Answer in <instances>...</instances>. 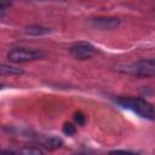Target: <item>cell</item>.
<instances>
[{"label":"cell","mask_w":155,"mask_h":155,"mask_svg":"<svg viewBox=\"0 0 155 155\" xmlns=\"http://www.w3.org/2000/svg\"><path fill=\"white\" fill-rule=\"evenodd\" d=\"M117 103L126 108L130 109L131 111L136 113L140 117L154 120L155 119V108L153 104L147 102L143 98H137V97H121L117 99Z\"/></svg>","instance_id":"cell-1"},{"label":"cell","mask_w":155,"mask_h":155,"mask_svg":"<svg viewBox=\"0 0 155 155\" xmlns=\"http://www.w3.org/2000/svg\"><path fill=\"white\" fill-rule=\"evenodd\" d=\"M75 155H82V154H75Z\"/></svg>","instance_id":"cell-14"},{"label":"cell","mask_w":155,"mask_h":155,"mask_svg":"<svg viewBox=\"0 0 155 155\" xmlns=\"http://www.w3.org/2000/svg\"><path fill=\"white\" fill-rule=\"evenodd\" d=\"M21 155H44L42 151L38 148H24L21 151Z\"/></svg>","instance_id":"cell-7"},{"label":"cell","mask_w":155,"mask_h":155,"mask_svg":"<svg viewBox=\"0 0 155 155\" xmlns=\"http://www.w3.org/2000/svg\"><path fill=\"white\" fill-rule=\"evenodd\" d=\"M75 120L80 124V125H82L84 124V116L81 115V114H76V116H75Z\"/></svg>","instance_id":"cell-12"},{"label":"cell","mask_w":155,"mask_h":155,"mask_svg":"<svg viewBox=\"0 0 155 155\" xmlns=\"http://www.w3.org/2000/svg\"><path fill=\"white\" fill-rule=\"evenodd\" d=\"M44 57V52L31 48H13L8 52V59L15 63L31 62Z\"/></svg>","instance_id":"cell-3"},{"label":"cell","mask_w":155,"mask_h":155,"mask_svg":"<svg viewBox=\"0 0 155 155\" xmlns=\"http://www.w3.org/2000/svg\"><path fill=\"white\" fill-rule=\"evenodd\" d=\"M0 70H1V74L2 75H19V74H22V70L21 69L15 68V67H11V65H5V64L1 65Z\"/></svg>","instance_id":"cell-6"},{"label":"cell","mask_w":155,"mask_h":155,"mask_svg":"<svg viewBox=\"0 0 155 155\" xmlns=\"http://www.w3.org/2000/svg\"><path fill=\"white\" fill-rule=\"evenodd\" d=\"M121 70L131 75H136L140 78L154 76L155 75V59H140L134 63L125 64L124 68H121Z\"/></svg>","instance_id":"cell-2"},{"label":"cell","mask_w":155,"mask_h":155,"mask_svg":"<svg viewBox=\"0 0 155 155\" xmlns=\"http://www.w3.org/2000/svg\"><path fill=\"white\" fill-rule=\"evenodd\" d=\"M70 53L73 57H75L78 59H86V58H90L94 53V48L90 44L79 42V44H75L74 46H71Z\"/></svg>","instance_id":"cell-4"},{"label":"cell","mask_w":155,"mask_h":155,"mask_svg":"<svg viewBox=\"0 0 155 155\" xmlns=\"http://www.w3.org/2000/svg\"><path fill=\"white\" fill-rule=\"evenodd\" d=\"M94 25L101 28V29H113L115 27H117L119 21L117 18H96L93 21Z\"/></svg>","instance_id":"cell-5"},{"label":"cell","mask_w":155,"mask_h":155,"mask_svg":"<svg viewBox=\"0 0 155 155\" xmlns=\"http://www.w3.org/2000/svg\"><path fill=\"white\" fill-rule=\"evenodd\" d=\"M2 155H15V154H13L12 151H4Z\"/></svg>","instance_id":"cell-13"},{"label":"cell","mask_w":155,"mask_h":155,"mask_svg":"<svg viewBox=\"0 0 155 155\" xmlns=\"http://www.w3.org/2000/svg\"><path fill=\"white\" fill-rule=\"evenodd\" d=\"M59 144H61V140H59V139H57V138H50V139L45 143L46 148H48V149L58 148V147H59Z\"/></svg>","instance_id":"cell-9"},{"label":"cell","mask_w":155,"mask_h":155,"mask_svg":"<svg viewBox=\"0 0 155 155\" xmlns=\"http://www.w3.org/2000/svg\"><path fill=\"white\" fill-rule=\"evenodd\" d=\"M63 131H64L65 133H68V134H74L75 128H74V126H73V125H70V124H65V125H64Z\"/></svg>","instance_id":"cell-11"},{"label":"cell","mask_w":155,"mask_h":155,"mask_svg":"<svg viewBox=\"0 0 155 155\" xmlns=\"http://www.w3.org/2000/svg\"><path fill=\"white\" fill-rule=\"evenodd\" d=\"M47 31H48V29L41 28V27H29L27 30V33H29V34H44Z\"/></svg>","instance_id":"cell-8"},{"label":"cell","mask_w":155,"mask_h":155,"mask_svg":"<svg viewBox=\"0 0 155 155\" xmlns=\"http://www.w3.org/2000/svg\"><path fill=\"white\" fill-rule=\"evenodd\" d=\"M110 155H139V154L132 151H125V150H116V151H111Z\"/></svg>","instance_id":"cell-10"}]
</instances>
